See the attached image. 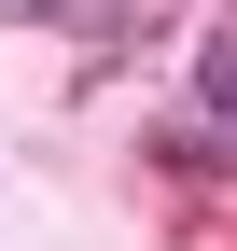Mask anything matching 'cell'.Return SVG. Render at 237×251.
I'll return each mask as SVG.
<instances>
[{
  "label": "cell",
  "mask_w": 237,
  "mask_h": 251,
  "mask_svg": "<svg viewBox=\"0 0 237 251\" xmlns=\"http://www.w3.org/2000/svg\"><path fill=\"white\" fill-rule=\"evenodd\" d=\"M28 14H70V0H28Z\"/></svg>",
  "instance_id": "2"
},
{
  "label": "cell",
  "mask_w": 237,
  "mask_h": 251,
  "mask_svg": "<svg viewBox=\"0 0 237 251\" xmlns=\"http://www.w3.org/2000/svg\"><path fill=\"white\" fill-rule=\"evenodd\" d=\"M210 126L237 140V56H210Z\"/></svg>",
  "instance_id": "1"
}]
</instances>
